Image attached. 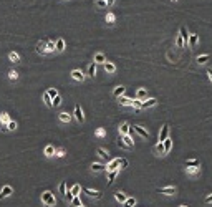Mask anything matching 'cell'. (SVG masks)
<instances>
[{
	"label": "cell",
	"mask_w": 212,
	"mask_h": 207,
	"mask_svg": "<svg viewBox=\"0 0 212 207\" xmlns=\"http://www.w3.org/2000/svg\"><path fill=\"white\" fill-rule=\"evenodd\" d=\"M75 118H76V121L80 123V124H83L84 123V116H83V111H81V108H80V104H75Z\"/></svg>",
	"instance_id": "5"
},
{
	"label": "cell",
	"mask_w": 212,
	"mask_h": 207,
	"mask_svg": "<svg viewBox=\"0 0 212 207\" xmlns=\"http://www.w3.org/2000/svg\"><path fill=\"white\" fill-rule=\"evenodd\" d=\"M8 121H10L8 113H2V114H0V124H7Z\"/></svg>",
	"instance_id": "36"
},
{
	"label": "cell",
	"mask_w": 212,
	"mask_h": 207,
	"mask_svg": "<svg viewBox=\"0 0 212 207\" xmlns=\"http://www.w3.org/2000/svg\"><path fill=\"white\" fill-rule=\"evenodd\" d=\"M184 164H186V167H197V166H200V161L199 159H187Z\"/></svg>",
	"instance_id": "19"
},
{
	"label": "cell",
	"mask_w": 212,
	"mask_h": 207,
	"mask_svg": "<svg viewBox=\"0 0 212 207\" xmlns=\"http://www.w3.org/2000/svg\"><path fill=\"white\" fill-rule=\"evenodd\" d=\"M60 121H63V123H70L71 121V114H68V113H60Z\"/></svg>",
	"instance_id": "30"
},
{
	"label": "cell",
	"mask_w": 212,
	"mask_h": 207,
	"mask_svg": "<svg viewBox=\"0 0 212 207\" xmlns=\"http://www.w3.org/2000/svg\"><path fill=\"white\" fill-rule=\"evenodd\" d=\"M114 197H116V201H118V202H123V204H124V202H126V199H128V196H126L124 192L118 191V192L114 194Z\"/></svg>",
	"instance_id": "20"
},
{
	"label": "cell",
	"mask_w": 212,
	"mask_h": 207,
	"mask_svg": "<svg viewBox=\"0 0 212 207\" xmlns=\"http://www.w3.org/2000/svg\"><path fill=\"white\" fill-rule=\"evenodd\" d=\"M179 35H181V38L184 40V43H187V41H189V33H187L186 27H181V30H179Z\"/></svg>",
	"instance_id": "25"
},
{
	"label": "cell",
	"mask_w": 212,
	"mask_h": 207,
	"mask_svg": "<svg viewBox=\"0 0 212 207\" xmlns=\"http://www.w3.org/2000/svg\"><path fill=\"white\" fill-rule=\"evenodd\" d=\"M118 146H119V148H128V146H126V143L123 141V136H119V138H118Z\"/></svg>",
	"instance_id": "50"
},
{
	"label": "cell",
	"mask_w": 212,
	"mask_h": 207,
	"mask_svg": "<svg viewBox=\"0 0 212 207\" xmlns=\"http://www.w3.org/2000/svg\"><path fill=\"white\" fill-rule=\"evenodd\" d=\"M154 151H156V153L159 154V156H164V144H162V143H157L156 144V148H154Z\"/></svg>",
	"instance_id": "31"
},
{
	"label": "cell",
	"mask_w": 212,
	"mask_h": 207,
	"mask_svg": "<svg viewBox=\"0 0 212 207\" xmlns=\"http://www.w3.org/2000/svg\"><path fill=\"white\" fill-rule=\"evenodd\" d=\"M80 204H83V202L80 201V197H78V196H75V197H73L71 201H70V205H71V207H78Z\"/></svg>",
	"instance_id": "38"
},
{
	"label": "cell",
	"mask_w": 212,
	"mask_h": 207,
	"mask_svg": "<svg viewBox=\"0 0 212 207\" xmlns=\"http://www.w3.org/2000/svg\"><path fill=\"white\" fill-rule=\"evenodd\" d=\"M128 159H121V164H119V166H121V169H123V167H128Z\"/></svg>",
	"instance_id": "53"
},
{
	"label": "cell",
	"mask_w": 212,
	"mask_h": 207,
	"mask_svg": "<svg viewBox=\"0 0 212 207\" xmlns=\"http://www.w3.org/2000/svg\"><path fill=\"white\" fill-rule=\"evenodd\" d=\"M176 47H177V48H182V47H184V40L181 38V35L176 38Z\"/></svg>",
	"instance_id": "47"
},
{
	"label": "cell",
	"mask_w": 212,
	"mask_h": 207,
	"mask_svg": "<svg viewBox=\"0 0 212 207\" xmlns=\"http://www.w3.org/2000/svg\"><path fill=\"white\" fill-rule=\"evenodd\" d=\"M210 60V55H202V57H197L196 61L199 63V65H204V63H207Z\"/></svg>",
	"instance_id": "28"
},
{
	"label": "cell",
	"mask_w": 212,
	"mask_h": 207,
	"mask_svg": "<svg viewBox=\"0 0 212 207\" xmlns=\"http://www.w3.org/2000/svg\"><path fill=\"white\" fill-rule=\"evenodd\" d=\"M124 91H126V88L119 85V86H116V88L113 90V96H114V98H121L123 94H124Z\"/></svg>",
	"instance_id": "12"
},
{
	"label": "cell",
	"mask_w": 212,
	"mask_h": 207,
	"mask_svg": "<svg viewBox=\"0 0 212 207\" xmlns=\"http://www.w3.org/2000/svg\"><path fill=\"white\" fill-rule=\"evenodd\" d=\"M7 129H8V131H15V129H17V123L10 119V121L7 123Z\"/></svg>",
	"instance_id": "42"
},
{
	"label": "cell",
	"mask_w": 212,
	"mask_h": 207,
	"mask_svg": "<svg viewBox=\"0 0 212 207\" xmlns=\"http://www.w3.org/2000/svg\"><path fill=\"white\" fill-rule=\"evenodd\" d=\"M65 154H66V153H65V149H63V148H60V149L55 151V156H56V157H63Z\"/></svg>",
	"instance_id": "48"
},
{
	"label": "cell",
	"mask_w": 212,
	"mask_h": 207,
	"mask_svg": "<svg viewBox=\"0 0 212 207\" xmlns=\"http://www.w3.org/2000/svg\"><path fill=\"white\" fill-rule=\"evenodd\" d=\"M169 138V124L166 123L164 126H162V129H161V133H159V143H162V141H166V139Z\"/></svg>",
	"instance_id": "3"
},
{
	"label": "cell",
	"mask_w": 212,
	"mask_h": 207,
	"mask_svg": "<svg viewBox=\"0 0 212 207\" xmlns=\"http://www.w3.org/2000/svg\"><path fill=\"white\" fill-rule=\"evenodd\" d=\"M96 5H98V7H103V8H106V7H108V5H106V0H96Z\"/></svg>",
	"instance_id": "51"
},
{
	"label": "cell",
	"mask_w": 212,
	"mask_h": 207,
	"mask_svg": "<svg viewBox=\"0 0 212 207\" xmlns=\"http://www.w3.org/2000/svg\"><path fill=\"white\" fill-rule=\"evenodd\" d=\"M156 104H157L156 98H149V100H144L143 103H141V108H143V110H147V108H153V106H156Z\"/></svg>",
	"instance_id": "6"
},
{
	"label": "cell",
	"mask_w": 212,
	"mask_h": 207,
	"mask_svg": "<svg viewBox=\"0 0 212 207\" xmlns=\"http://www.w3.org/2000/svg\"><path fill=\"white\" fill-rule=\"evenodd\" d=\"M171 2H177V0H171Z\"/></svg>",
	"instance_id": "59"
},
{
	"label": "cell",
	"mask_w": 212,
	"mask_h": 207,
	"mask_svg": "<svg viewBox=\"0 0 212 207\" xmlns=\"http://www.w3.org/2000/svg\"><path fill=\"white\" fill-rule=\"evenodd\" d=\"M51 103H53V106H55V108H58L60 104H61V96H60V94H58V96H55L51 100Z\"/></svg>",
	"instance_id": "43"
},
{
	"label": "cell",
	"mask_w": 212,
	"mask_h": 207,
	"mask_svg": "<svg viewBox=\"0 0 212 207\" xmlns=\"http://www.w3.org/2000/svg\"><path fill=\"white\" fill-rule=\"evenodd\" d=\"M116 176H118V169H116V171H109V172H108V186H111L113 182H114Z\"/></svg>",
	"instance_id": "23"
},
{
	"label": "cell",
	"mask_w": 212,
	"mask_h": 207,
	"mask_svg": "<svg viewBox=\"0 0 212 207\" xmlns=\"http://www.w3.org/2000/svg\"><path fill=\"white\" fill-rule=\"evenodd\" d=\"M71 76H73V80H76V81H83V80H84V75L80 71V70H73Z\"/></svg>",
	"instance_id": "15"
},
{
	"label": "cell",
	"mask_w": 212,
	"mask_h": 207,
	"mask_svg": "<svg viewBox=\"0 0 212 207\" xmlns=\"http://www.w3.org/2000/svg\"><path fill=\"white\" fill-rule=\"evenodd\" d=\"M141 100H133V108H141Z\"/></svg>",
	"instance_id": "52"
},
{
	"label": "cell",
	"mask_w": 212,
	"mask_h": 207,
	"mask_svg": "<svg viewBox=\"0 0 212 207\" xmlns=\"http://www.w3.org/2000/svg\"><path fill=\"white\" fill-rule=\"evenodd\" d=\"M70 192H71L73 196H78L80 192H81V186H80V184H75L71 189H70Z\"/></svg>",
	"instance_id": "37"
},
{
	"label": "cell",
	"mask_w": 212,
	"mask_h": 207,
	"mask_svg": "<svg viewBox=\"0 0 212 207\" xmlns=\"http://www.w3.org/2000/svg\"><path fill=\"white\" fill-rule=\"evenodd\" d=\"M179 207H189V205H186V204H182V205H179Z\"/></svg>",
	"instance_id": "57"
},
{
	"label": "cell",
	"mask_w": 212,
	"mask_h": 207,
	"mask_svg": "<svg viewBox=\"0 0 212 207\" xmlns=\"http://www.w3.org/2000/svg\"><path fill=\"white\" fill-rule=\"evenodd\" d=\"M103 68H104L106 73H114L116 71V65H114V63H111V61H104L103 63Z\"/></svg>",
	"instance_id": "9"
},
{
	"label": "cell",
	"mask_w": 212,
	"mask_h": 207,
	"mask_svg": "<svg viewBox=\"0 0 212 207\" xmlns=\"http://www.w3.org/2000/svg\"><path fill=\"white\" fill-rule=\"evenodd\" d=\"M119 103H121V106H133V100L128 96H121L119 98Z\"/></svg>",
	"instance_id": "18"
},
{
	"label": "cell",
	"mask_w": 212,
	"mask_h": 207,
	"mask_svg": "<svg viewBox=\"0 0 212 207\" xmlns=\"http://www.w3.org/2000/svg\"><path fill=\"white\" fill-rule=\"evenodd\" d=\"M8 78L12 80V81H15V80L18 78V73H17L15 70H12V71H8Z\"/></svg>",
	"instance_id": "44"
},
{
	"label": "cell",
	"mask_w": 212,
	"mask_h": 207,
	"mask_svg": "<svg viewBox=\"0 0 212 207\" xmlns=\"http://www.w3.org/2000/svg\"><path fill=\"white\" fill-rule=\"evenodd\" d=\"M43 101H45V104H47L48 108H51V106H53V103H51V98H50V94H48L47 91L43 93Z\"/></svg>",
	"instance_id": "33"
},
{
	"label": "cell",
	"mask_w": 212,
	"mask_h": 207,
	"mask_svg": "<svg viewBox=\"0 0 212 207\" xmlns=\"http://www.w3.org/2000/svg\"><path fill=\"white\" fill-rule=\"evenodd\" d=\"M37 51L38 53H47V41H38L37 43Z\"/></svg>",
	"instance_id": "17"
},
{
	"label": "cell",
	"mask_w": 212,
	"mask_h": 207,
	"mask_svg": "<svg viewBox=\"0 0 212 207\" xmlns=\"http://www.w3.org/2000/svg\"><path fill=\"white\" fill-rule=\"evenodd\" d=\"M13 192V189L10 187V186H3L2 187V191H0V199H3V197H8L10 194Z\"/></svg>",
	"instance_id": "10"
},
{
	"label": "cell",
	"mask_w": 212,
	"mask_h": 207,
	"mask_svg": "<svg viewBox=\"0 0 212 207\" xmlns=\"http://www.w3.org/2000/svg\"><path fill=\"white\" fill-rule=\"evenodd\" d=\"M94 134H96V136H98V138H104V134H106V131H104V129H103V128H98V129H96V131H94Z\"/></svg>",
	"instance_id": "46"
},
{
	"label": "cell",
	"mask_w": 212,
	"mask_h": 207,
	"mask_svg": "<svg viewBox=\"0 0 212 207\" xmlns=\"http://www.w3.org/2000/svg\"><path fill=\"white\" fill-rule=\"evenodd\" d=\"M106 22H108L109 25H113V23H114V15H113V13H108V15H106Z\"/></svg>",
	"instance_id": "49"
},
{
	"label": "cell",
	"mask_w": 212,
	"mask_h": 207,
	"mask_svg": "<svg viewBox=\"0 0 212 207\" xmlns=\"http://www.w3.org/2000/svg\"><path fill=\"white\" fill-rule=\"evenodd\" d=\"M41 202H43L47 207H53L56 204V199H55V196H53V192L50 191H45L43 194H41Z\"/></svg>",
	"instance_id": "1"
},
{
	"label": "cell",
	"mask_w": 212,
	"mask_h": 207,
	"mask_svg": "<svg viewBox=\"0 0 212 207\" xmlns=\"http://www.w3.org/2000/svg\"><path fill=\"white\" fill-rule=\"evenodd\" d=\"M113 3H114V0H106V5H108V7H111Z\"/></svg>",
	"instance_id": "56"
},
{
	"label": "cell",
	"mask_w": 212,
	"mask_h": 207,
	"mask_svg": "<svg viewBox=\"0 0 212 207\" xmlns=\"http://www.w3.org/2000/svg\"><path fill=\"white\" fill-rule=\"evenodd\" d=\"M58 191H60V194H63V197H65V194H66V182H65V181H61V182H60Z\"/></svg>",
	"instance_id": "39"
},
{
	"label": "cell",
	"mask_w": 212,
	"mask_h": 207,
	"mask_svg": "<svg viewBox=\"0 0 212 207\" xmlns=\"http://www.w3.org/2000/svg\"><path fill=\"white\" fill-rule=\"evenodd\" d=\"M157 192L159 194H166V196H174L176 192H177V189H176L174 186H169V187H159Z\"/></svg>",
	"instance_id": "2"
},
{
	"label": "cell",
	"mask_w": 212,
	"mask_h": 207,
	"mask_svg": "<svg viewBox=\"0 0 212 207\" xmlns=\"http://www.w3.org/2000/svg\"><path fill=\"white\" fill-rule=\"evenodd\" d=\"M207 75H209V80H210V83H212V70L210 68L207 70Z\"/></svg>",
	"instance_id": "55"
},
{
	"label": "cell",
	"mask_w": 212,
	"mask_h": 207,
	"mask_svg": "<svg viewBox=\"0 0 212 207\" xmlns=\"http://www.w3.org/2000/svg\"><path fill=\"white\" fill-rule=\"evenodd\" d=\"M78 207H84V205H83V204H80V205H78Z\"/></svg>",
	"instance_id": "58"
},
{
	"label": "cell",
	"mask_w": 212,
	"mask_h": 207,
	"mask_svg": "<svg viewBox=\"0 0 212 207\" xmlns=\"http://www.w3.org/2000/svg\"><path fill=\"white\" fill-rule=\"evenodd\" d=\"M94 75H96V63H91L90 66H88V76L90 78H94Z\"/></svg>",
	"instance_id": "22"
},
{
	"label": "cell",
	"mask_w": 212,
	"mask_h": 207,
	"mask_svg": "<svg viewBox=\"0 0 212 207\" xmlns=\"http://www.w3.org/2000/svg\"><path fill=\"white\" fill-rule=\"evenodd\" d=\"M65 40L63 38H56V41H55V51H58V53H61L63 50H65Z\"/></svg>",
	"instance_id": "8"
},
{
	"label": "cell",
	"mask_w": 212,
	"mask_h": 207,
	"mask_svg": "<svg viewBox=\"0 0 212 207\" xmlns=\"http://www.w3.org/2000/svg\"><path fill=\"white\" fill-rule=\"evenodd\" d=\"M47 93L50 94V98H51V100H53L55 96H58V90H56V88H50V90L47 91Z\"/></svg>",
	"instance_id": "45"
},
{
	"label": "cell",
	"mask_w": 212,
	"mask_h": 207,
	"mask_svg": "<svg viewBox=\"0 0 212 207\" xmlns=\"http://www.w3.org/2000/svg\"><path fill=\"white\" fill-rule=\"evenodd\" d=\"M133 205H136V199H134V197H128V199H126V202H124V207H133Z\"/></svg>",
	"instance_id": "40"
},
{
	"label": "cell",
	"mask_w": 212,
	"mask_h": 207,
	"mask_svg": "<svg viewBox=\"0 0 212 207\" xmlns=\"http://www.w3.org/2000/svg\"><path fill=\"white\" fill-rule=\"evenodd\" d=\"M98 154H100V157H103L104 161H109V154L106 153L103 148H98Z\"/></svg>",
	"instance_id": "35"
},
{
	"label": "cell",
	"mask_w": 212,
	"mask_h": 207,
	"mask_svg": "<svg viewBox=\"0 0 212 207\" xmlns=\"http://www.w3.org/2000/svg\"><path fill=\"white\" fill-rule=\"evenodd\" d=\"M91 171H93V172H101V171H106V166H103V164H100V163H93L91 164Z\"/></svg>",
	"instance_id": "14"
},
{
	"label": "cell",
	"mask_w": 212,
	"mask_h": 207,
	"mask_svg": "<svg viewBox=\"0 0 212 207\" xmlns=\"http://www.w3.org/2000/svg\"><path fill=\"white\" fill-rule=\"evenodd\" d=\"M134 131H136L141 138H149V131H146L143 126H134Z\"/></svg>",
	"instance_id": "11"
},
{
	"label": "cell",
	"mask_w": 212,
	"mask_h": 207,
	"mask_svg": "<svg viewBox=\"0 0 212 207\" xmlns=\"http://www.w3.org/2000/svg\"><path fill=\"white\" fill-rule=\"evenodd\" d=\"M197 41H199V37H197L196 33H190V35H189V41H187V43H189L190 47H196Z\"/></svg>",
	"instance_id": "24"
},
{
	"label": "cell",
	"mask_w": 212,
	"mask_h": 207,
	"mask_svg": "<svg viewBox=\"0 0 212 207\" xmlns=\"http://www.w3.org/2000/svg\"><path fill=\"white\" fill-rule=\"evenodd\" d=\"M204 202H206V204H212V194H210V196H207V197L204 199Z\"/></svg>",
	"instance_id": "54"
},
{
	"label": "cell",
	"mask_w": 212,
	"mask_h": 207,
	"mask_svg": "<svg viewBox=\"0 0 212 207\" xmlns=\"http://www.w3.org/2000/svg\"><path fill=\"white\" fill-rule=\"evenodd\" d=\"M106 61V57L103 53H96L94 55V63H104Z\"/></svg>",
	"instance_id": "34"
},
{
	"label": "cell",
	"mask_w": 212,
	"mask_h": 207,
	"mask_svg": "<svg viewBox=\"0 0 212 207\" xmlns=\"http://www.w3.org/2000/svg\"><path fill=\"white\" fill-rule=\"evenodd\" d=\"M119 164H121V159H119V157L111 159V161H109V164L106 166V171H108V172H109V171H116L119 167Z\"/></svg>",
	"instance_id": "4"
},
{
	"label": "cell",
	"mask_w": 212,
	"mask_h": 207,
	"mask_svg": "<svg viewBox=\"0 0 212 207\" xmlns=\"http://www.w3.org/2000/svg\"><path fill=\"white\" fill-rule=\"evenodd\" d=\"M162 144H164V153L167 154L169 151H171V148H172V139H171V138H167L166 141H162Z\"/></svg>",
	"instance_id": "27"
},
{
	"label": "cell",
	"mask_w": 212,
	"mask_h": 207,
	"mask_svg": "<svg viewBox=\"0 0 212 207\" xmlns=\"http://www.w3.org/2000/svg\"><path fill=\"white\" fill-rule=\"evenodd\" d=\"M136 96H137V100L144 101V100H147V91L144 90V88H139V90L136 91Z\"/></svg>",
	"instance_id": "16"
},
{
	"label": "cell",
	"mask_w": 212,
	"mask_h": 207,
	"mask_svg": "<svg viewBox=\"0 0 212 207\" xmlns=\"http://www.w3.org/2000/svg\"><path fill=\"white\" fill-rule=\"evenodd\" d=\"M186 171H187L189 176H197V174H200V166H197V167H186Z\"/></svg>",
	"instance_id": "21"
},
{
	"label": "cell",
	"mask_w": 212,
	"mask_h": 207,
	"mask_svg": "<svg viewBox=\"0 0 212 207\" xmlns=\"http://www.w3.org/2000/svg\"><path fill=\"white\" fill-rule=\"evenodd\" d=\"M123 141L126 143V146H128V149H131V148H134V141L131 139V136L129 134H126V136H123Z\"/></svg>",
	"instance_id": "26"
},
{
	"label": "cell",
	"mask_w": 212,
	"mask_h": 207,
	"mask_svg": "<svg viewBox=\"0 0 212 207\" xmlns=\"http://www.w3.org/2000/svg\"><path fill=\"white\" fill-rule=\"evenodd\" d=\"M129 124L128 123H123V124H119V134L121 136H126V134H129Z\"/></svg>",
	"instance_id": "13"
},
{
	"label": "cell",
	"mask_w": 212,
	"mask_h": 207,
	"mask_svg": "<svg viewBox=\"0 0 212 207\" xmlns=\"http://www.w3.org/2000/svg\"><path fill=\"white\" fill-rule=\"evenodd\" d=\"M83 192L90 197H94V199H100L101 197V192L100 191H93V189H88V187H83Z\"/></svg>",
	"instance_id": "7"
},
{
	"label": "cell",
	"mask_w": 212,
	"mask_h": 207,
	"mask_svg": "<svg viewBox=\"0 0 212 207\" xmlns=\"http://www.w3.org/2000/svg\"><path fill=\"white\" fill-rule=\"evenodd\" d=\"M51 51H55V43L47 40V53H51Z\"/></svg>",
	"instance_id": "41"
},
{
	"label": "cell",
	"mask_w": 212,
	"mask_h": 207,
	"mask_svg": "<svg viewBox=\"0 0 212 207\" xmlns=\"http://www.w3.org/2000/svg\"><path fill=\"white\" fill-rule=\"evenodd\" d=\"M45 156H47V157H51V156H55V148H53L51 144H48L47 148H45Z\"/></svg>",
	"instance_id": "29"
},
{
	"label": "cell",
	"mask_w": 212,
	"mask_h": 207,
	"mask_svg": "<svg viewBox=\"0 0 212 207\" xmlns=\"http://www.w3.org/2000/svg\"><path fill=\"white\" fill-rule=\"evenodd\" d=\"M8 58H10V61H13V63H18V61H20V55L15 53V51H10Z\"/></svg>",
	"instance_id": "32"
}]
</instances>
